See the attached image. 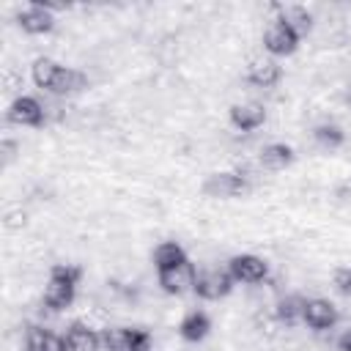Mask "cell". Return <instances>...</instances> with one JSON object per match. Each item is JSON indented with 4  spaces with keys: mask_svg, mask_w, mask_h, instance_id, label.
I'll return each instance as SVG.
<instances>
[{
    "mask_svg": "<svg viewBox=\"0 0 351 351\" xmlns=\"http://www.w3.org/2000/svg\"><path fill=\"white\" fill-rule=\"evenodd\" d=\"M208 329H211V318L203 310H189L178 324V332L186 343H200L208 335Z\"/></svg>",
    "mask_w": 351,
    "mask_h": 351,
    "instance_id": "15",
    "label": "cell"
},
{
    "mask_svg": "<svg viewBox=\"0 0 351 351\" xmlns=\"http://www.w3.org/2000/svg\"><path fill=\"white\" fill-rule=\"evenodd\" d=\"M313 137H315V143L318 145H324V148H340L343 145V140H346V134H343V129L337 126V123H318L315 129H313Z\"/></svg>",
    "mask_w": 351,
    "mask_h": 351,
    "instance_id": "22",
    "label": "cell"
},
{
    "mask_svg": "<svg viewBox=\"0 0 351 351\" xmlns=\"http://www.w3.org/2000/svg\"><path fill=\"white\" fill-rule=\"evenodd\" d=\"M291 162H293V151H291V145H285V143H271V145H266V148L261 151V165H263L266 170H271V173L285 170Z\"/></svg>",
    "mask_w": 351,
    "mask_h": 351,
    "instance_id": "18",
    "label": "cell"
},
{
    "mask_svg": "<svg viewBox=\"0 0 351 351\" xmlns=\"http://www.w3.org/2000/svg\"><path fill=\"white\" fill-rule=\"evenodd\" d=\"M19 225H25V214H8V217H5V228H8V230H14V228H19Z\"/></svg>",
    "mask_w": 351,
    "mask_h": 351,
    "instance_id": "25",
    "label": "cell"
},
{
    "mask_svg": "<svg viewBox=\"0 0 351 351\" xmlns=\"http://www.w3.org/2000/svg\"><path fill=\"white\" fill-rule=\"evenodd\" d=\"M346 101H348V107H351V90H348V96H346Z\"/></svg>",
    "mask_w": 351,
    "mask_h": 351,
    "instance_id": "28",
    "label": "cell"
},
{
    "mask_svg": "<svg viewBox=\"0 0 351 351\" xmlns=\"http://www.w3.org/2000/svg\"><path fill=\"white\" fill-rule=\"evenodd\" d=\"M16 19H19V27H22L25 33H30V36H41V33H49V30L55 27L52 11H47L38 0H33L30 5H25Z\"/></svg>",
    "mask_w": 351,
    "mask_h": 351,
    "instance_id": "10",
    "label": "cell"
},
{
    "mask_svg": "<svg viewBox=\"0 0 351 351\" xmlns=\"http://www.w3.org/2000/svg\"><path fill=\"white\" fill-rule=\"evenodd\" d=\"M58 63L55 60H49V58H36V63H33V82L41 88V90H52V82H55V77H58Z\"/></svg>",
    "mask_w": 351,
    "mask_h": 351,
    "instance_id": "21",
    "label": "cell"
},
{
    "mask_svg": "<svg viewBox=\"0 0 351 351\" xmlns=\"http://www.w3.org/2000/svg\"><path fill=\"white\" fill-rule=\"evenodd\" d=\"M85 85H88V77H85L80 69H69V66H60L49 93H55V96H69V93H77V90H82Z\"/></svg>",
    "mask_w": 351,
    "mask_h": 351,
    "instance_id": "16",
    "label": "cell"
},
{
    "mask_svg": "<svg viewBox=\"0 0 351 351\" xmlns=\"http://www.w3.org/2000/svg\"><path fill=\"white\" fill-rule=\"evenodd\" d=\"M280 16L299 33V38L307 36L310 27H313V14L304 5H285V8H280Z\"/></svg>",
    "mask_w": 351,
    "mask_h": 351,
    "instance_id": "20",
    "label": "cell"
},
{
    "mask_svg": "<svg viewBox=\"0 0 351 351\" xmlns=\"http://www.w3.org/2000/svg\"><path fill=\"white\" fill-rule=\"evenodd\" d=\"M332 282H335V288H337L340 293L351 296V269H337V271L332 274Z\"/></svg>",
    "mask_w": 351,
    "mask_h": 351,
    "instance_id": "23",
    "label": "cell"
},
{
    "mask_svg": "<svg viewBox=\"0 0 351 351\" xmlns=\"http://www.w3.org/2000/svg\"><path fill=\"white\" fill-rule=\"evenodd\" d=\"M263 121H266V107L258 101H244V104L230 107V123L239 132H252V129L263 126Z\"/></svg>",
    "mask_w": 351,
    "mask_h": 351,
    "instance_id": "12",
    "label": "cell"
},
{
    "mask_svg": "<svg viewBox=\"0 0 351 351\" xmlns=\"http://www.w3.org/2000/svg\"><path fill=\"white\" fill-rule=\"evenodd\" d=\"M247 189H250V181L241 173H214L203 184V195L208 197H239Z\"/></svg>",
    "mask_w": 351,
    "mask_h": 351,
    "instance_id": "6",
    "label": "cell"
},
{
    "mask_svg": "<svg viewBox=\"0 0 351 351\" xmlns=\"http://www.w3.org/2000/svg\"><path fill=\"white\" fill-rule=\"evenodd\" d=\"M280 66H277V60H271V58H252L250 60V66H247V80L252 82V85H258V88H271V85H277L280 82Z\"/></svg>",
    "mask_w": 351,
    "mask_h": 351,
    "instance_id": "14",
    "label": "cell"
},
{
    "mask_svg": "<svg viewBox=\"0 0 351 351\" xmlns=\"http://www.w3.org/2000/svg\"><path fill=\"white\" fill-rule=\"evenodd\" d=\"M16 151H19V145H16L14 140H3V143H0V154H3V165H11V162L16 159Z\"/></svg>",
    "mask_w": 351,
    "mask_h": 351,
    "instance_id": "24",
    "label": "cell"
},
{
    "mask_svg": "<svg viewBox=\"0 0 351 351\" xmlns=\"http://www.w3.org/2000/svg\"><path fill=\"white\" fill-rule=\"evenodd\" d=\"M25 351H66V340L47 326L30 324L25 329Z\"/></svg>",
    "mask_w": 351,
    "mask_h": 351,
    "instance_id": "13",
    "label": "cell"
},
{
    "mask_svg": "<svg viewBox=\"0 0 351 351\" xmlns=\"http://www.w3.org/2000/svg\"><path fill=\"white\" fill-rule=\"evenodd\" d=\"M82 277L80 266H69V263H55L49 269V280L44 285V304L49 310H66L74 296H77V282Z\"/></svg>",
    "mask_w": 351,
    "mask_h": 351,
    "instance_id": "1",
    "label": "cell"
},
{
    "mask_svg": "<svg viewBox=\"0 0 351 351\" xmlns=\"http://www.w3.org/2000/svg\"><path fill=\"white\" fill-rule=\"evenodd\" d=\"M337 307L326 299H304V313H302V321L310 326V329H332L337 324Z\"/></svg>",
    "mask_w": 351,
    "mask_h": 351,
    "instance_id": "9",
    "label": "cell"
},
{
    "mask_svg": "<svg viewBox=\"0 0 351 351\" xmlns=\"http://www.w3.org/2000/svg\"><path fill=\"white\" fill-rule=\"evenodd\" d=\"M101 346L107 351H148L151 348V332L140 329V326L107 329L101 335Z\"/></svg>",
    "mask_w": 351,
    "mask_h": 351,
    "instance_id": "2",
    "label": "cell"
},
{
    "mask_svg": "<svg viewBox=\"0 0 351 351\" xmlns=\"http://www.w3.org/2000/svg\"><path fill=\"white\" fill-rule=\"evenodd\" d=\"M156 280L162 285L165 293H173V296H181L186 291H195V280H197V271L189 261L173 266V269H165V271H156Z\"/></svg>",
    "mask_w": 351,
    "mask_h": 351,
    "instance_id": "5",
    "label": "cell"
},
{
    "mask_svg": "<svg viewBox=\"0 0 351 351\" xmlns=\"http://www.w3.org/2000/svg\"><path fill=\"white\" fill-rule=\"evenodd\" d=\"M228 271L236 282H263L269 274V266L258 255H233L228 261Z\"/></svg>",
    "mask_w": 351,
    "mask_h": 351,
    "instance_id": "7",
    "label": "cell"
},
{
    "mask_svg": "<svg viewBox=\"0 0 351 351\" xmlns=\"http://www.w3.org/2000/svg\"><path fill=\"white\" fill-rule=\"evenodd\" d=\"M63 340H66V351H99L101 346V335L90 324H82V321H74L66 329Z\"/></svg>",
    "mask_w": 351,
    "mask_h": 351,
    "instance_id": "11",
    "label": "cell"
},
{
    "mask_svg": "<svg viewBox=\"0 0 351 351\" xmlns=\"http://www.w3.org/2000/svg\"><path fill=\"white\" fill-rule=\"evenodd\" d=\"M233 282L236 280L230 277V271H225V269H206L195 280V293L200 299L217 302V299H222V296H228L233 291Z\"/></svg>",
    "mask_w": 351,
    "mask_h": 351,
    "instance_id": "4",
    "label": "cell"
},
{
    "mask_svg": "<svg viewBox=\"0 0 351 351\" xmlns=\"http://www.w3.org/2000/svg\"><path fill=\"white\" fill-rule=\"evenodd\" d=\"M5 118L11 123H16V126H41L44 118H47V112H44V107H41L38 99H33V96H16L11 101Z\"/></svg>",
    "mask_w": 351,
    "mask_h": 351,
    "instance_id": "8",
    "label": "cell"
},
{
    "mask_svg": "<svg viewBox=\"0 0 351 351\" xmlns=\"http://www.w3.org/2000/svg\"><path fill=\"white\" fill-rule=\"evenodd\" d=\"M337 197H340V200H351V181H343V184L337 186Z\"/></svg>",
    "mask_w": 351,
    "mask_h": 351,
    "instance_id": "26",
    "label": "cell"
},
{
    "mask_svg": "<svg viewBox=\"0 0 351 351\" xmlns=\"http://www.w3.org/2000/svg\"><path fill=\"white\" fill-rule=\"evenodd\" d=\"M304 313V299L302 296H282L274 307V318L280 326H293L296 321H302Z\"/></svg>",
    "mask_w": 351,
    "mask_h": 351,
    "instance_id": "19",
    "label": "cell"
},
{
    "mask_svg": "<svg viewBox=\"0 0 351 351\" xmlns=\"http://www.w3.org/2000/svg\"><path fill=\"white\" fill-rule=\"evenodd\" d=\"M151 258H154L156 271H165V269H173L178 263H184L186 261V252H184V247L178 241H162V244L154 247V255Z\"/></svg>",
    "mask_w": 351,
    "mask_h": 351,
    "instance_id": "17",
    "label": "cell"
},
{
    "mask_svg": "<svg viewBox=\"0 0 351 351\" xmlns=\"http://www.w3.org/2000/svg\"><path fill=\"white\" fill-rule=\"evenodd\" d=\"M337 348H340V351H351V332H346V335L337 340Z\"/></svg>",
    "mask_w": 351,
    "mask_h": 351,
    "instance_id": "27",
    "label": "cell"
},
{
    "mask_svg": "<svg viewBox=\"0 0 351 351\" xmlns=\"http://www.w3.org/2000/svg\"><path fill=\"white\" fill-rule=\"evenodd\" d=\"M263 47H266L269 55H291L299 47V33L282 16H277L263 30Z\"/></svg>",
    "mask_w": 351,
    "mask_h": 351,
    "instance_id": "3",
    "label": "cell"
}]
</instances>
